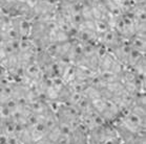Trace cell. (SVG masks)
<instances>
[{"instance_id": "7a4b0ae2", "label": "cell", "mask_w": 146, "mask_h": 144, "mask_svg": "<svg viewBox=\"0 0 146 144\" xmlns=\"http://www.w3.org/2000/svg\"><path fill=\"white\" fill-rule=\"evenodd\" d=\"M125 67L115 58L113 53L105 50L101 56L98 68V74H120Z\"/></svg>"}, {"instance_id": "6da1fadb", "label": "cell", "mask_w": 146, "mask_h": 144, "mask_svg": "<svg viewBox=\"0 0 146 144\" xmlns=\"http://www.w3.org/2000/svg\"><path fill=\"white\" fill-rule=\"evenodd\" d=\"M87 101L92 105L94 110L96 111V113L100 117L102 118V120L105 123L106 122H113L119 118L120 115L122 114V110L113 100L104 97L101 94V92H100V95H98L97 97L90 99V100H87Z\"/></svg>"}]
</instances>
